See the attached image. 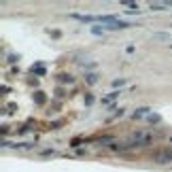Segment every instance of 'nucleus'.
I'll list each match as a JSON object with an SVG mask.
<instances>
[{
  "label": "nucleus",
  "instance_id": "obj_1",
  "mask_svg": "<svg viewBox=\"0 0 172 172\" xmlns=\"http://www.w3.org/2000/svg\"><path fill=\"white\" fill-rule=\"evenodd\" d=\"M72 19H77L81 23H91V21H98V15H83V13H70Z\"/></svg>",
  "mask_w": 172,
  "mask_h": 172
},
{
  "label": "nucleus",
  "instance_id": "obj_2",
  "mask_svg": "<svg viewBox=\"0 0 172 172\" xmlns=\"http://www.w3.org/2000/svg\"><path fill=\"white\" fill-rule=\"evenodd\" d=\"M132 23L130 21H113V23H108V26H104V30H126V28H130Z\"/></svg>",
  "mask_w": 172,
  "mask_h": 172
},
{
  "label": "nucleus",
  "instance_id": "obj_3",
  "mask_svg": "<svg viewBox=\"0 0 172 172\" xmlns=\"http://www.w3.org/2000/svg\"><path fill=\"white\" fill-rule=\"evenodd\" d=\"M157 164H164V162H168V159H172V149H166V151H162V153H157L155 157H153Z\"/></svg>",
  "mask_w": 172,
  "mask_h": 172
},
{
  "label": "nucleus",
  "instance_id": "obj_4",
  "mask_svg": "<svg viewBox=\"0 0 172 172\" xmlns=\"http://www.w3.org/2000/svg\"><path fill=\"white\" fill-rule=\"evenodd\" d=\"M144 115H147V117L151 115V108H149V106H140V108H136V113L132 115V119H138V117H144Z\"/></svg>",
  "mask_w": 172,
  "mask_h": 172
},
{
  "label": "nucleus",
  "instance_id": "obj_5",
  "mask_svg": "<svg viewBox=\"0 0 172 172\" xmlns=\"http://www.w3.org/2000/svg\"><path fill=\"white\" fill-rule=\"evenodd\" d=\"M168 7H172V2H151V4H149L151 11H164V9H168Z\"/></svg>",
  "mask_w": 172,
  "mask_h": 172
},
{
  "label": "nucleus",
  "instance_id": "obj_6",
  "mask_svg": "<svg viewBox=\"0 0 172 172\" xmlns=\"http://www.w3.org/2000/svg\"><path fill=\"white\" fill-rule=\"evenodd\" d=\"M159 119H162V117H159V115H155V113H151L149 117H147V121H149L151 126H153V123H159Z\"/></svg>",
  "mask_w": 172,
  "mask_h": 172
},
{
  "label": "nucleus",
  "instance_id": "obj_7",
  "mask_svg": "<svg viewBox=\"0 0 172 172\" xmlns=\"http://www.w3.org/2000/svg\"><path fill=\"white\" fill-rule=\"evenodd\" d=\"M119 93H121V91H113V93L104 96V98H102V102H111V100H115V98H119Z\"/></svg>",
  "mask_w": 172,
  "mask_h": 172
},
{
  "label": "nucleus",
  "instance_id": "obj_8",
  "mask_svg": "<svg viewBox=\"0 0 172 172\" xmlns=\"http://www.w3.org/2000/svg\"><path fill=\"white\" fill-rule=\"evenodd\" d=\"M91 34H104V28H100V26H91Z\"/></svg>",
  "mask_w": 172,
  "mask_h": 172
},
{
  "label": "nucleus",
  "instance_id": "obj_9",
  "mask_svg": "<svg viewBox=\"0 0 172 172\" xmlns=\"http://www.w3.org/2000/svg\"><path fill=\"white\" fill-rule=\"evenodd\" d=\"M121 85H126V81H123V79H117V81L113 83V87H121Z\"/></svg>",
  "mask_w": 172,
  "mask_h": 172
},
{
  "label": "nucleus",
  "instance_id": "obj_10",
  "mask_svg": "<svg viewBox=\"0 0 172 172\" xmlns=\"http://www.w3.org/2000/svg\"><path fill=\"white\" fill-rule=\"evenodd\" d=\"M93 81H98V77L96 75H87V83H93Z\"/></svg>",
  "mask_w": 172,
  "mask_h": 172
}]
</instances>
